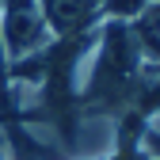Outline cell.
Listing matches in <instances>:
<instances>
[{
	"mask_svg": "<svg viewBox=\"0 0 160 160\" xmlns=\"http://www.w3.org/2000/svg\"><path fill=\"white\" fill-rule=\"evenodd\" d=\"M53 42L57 38L38 0H0V57L8 69L31 61V57H42Z\"/></svg>",
	"mask_w": 160,
	"mask_h": 160,
	"instance_id": "6da1fadb",
	"label": "cell"
},
{
	"mask_svg": "<svg viewBox=\"0 0 160 160\" xmlns=\"http://www.w3.org/2000/svg\"><path fill=\"white\" fill-rule=\"evenodd\" d=\"M53 38H84V31L99 19L103 0H38Z\"/></svg>",
	"mask_w": 160,
	"mask_h": 160,
	"instance_id": "7a4b0ae2",
	"label": "cell"
},
{
	"mask_svg": "<svg viewBox=\"0 0 160 160\" xmlns=\"http://www.w3.org/2000/svg\"><path fill=\"white\" fill-rule=\"evenodd\" d=\"M149 4H152V0H103V12L111 19H118V23H133Z\"/></svg>",
	"mask_w": 160,
	"mask_h": 160,
	"instance_id": "3957f363",
	"label": "cell"
},
{
	"mask_svg": "<svg viewBox=\"0 0 160 160\" xmlns=\"http://www.w3.org/2000/svg\"><path fill=\"white\" fill-rule=\"evenodd\" d=\"M0 160H8V156H4V149H0Z\"/></svg>",
	"mask_w": 160,
	"mask_h": 160,
	"instance_id": "277c9868",
	"label": "cell"
}]
</instances>
